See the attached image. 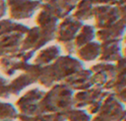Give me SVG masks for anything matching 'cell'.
Masks as SVG:
<instances>
[{"label":"cell","instance_id":"cell-2","mask_svg":"<svg viewBox=\"0 0 126 121\" xmlns=\"http://www.w3.org/2000/svg\"><path fill=\"white\" fill-rule=\"evenodd\" d=\"M122 121H126V118H125V119H124V120H122Z\"/></svg>","mask_w":126,"mask_h":121},{"label":"cell","instance_id":"cell-1","mask_svg":"<svg viewBox=\"0 0 126 121\" xmlns=\"http://www.w3.org/2000/svg\"><path fill=\"white\" fill-rule=\"evenodd\" d=\"M20 114L17 110L9 104H3L0 106V121H16Z\"/></svg>","mask_w":126,"mask_h":121}]
</instances>
